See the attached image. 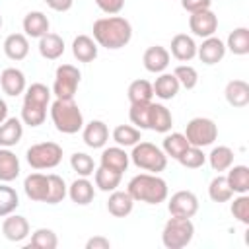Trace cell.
<instances>
[{
    "label": "cell",
    "mask_w": 249,
    "mask_h": 249,
    "mask_svg": "<svg viewBox=\"0 0 249 249\" xmlns=\"http://www.w3.org/2000/svg\"><path fill=\"white\" fill-rule=\"evenodd\" d=\"M128 101L130 103H146V101H152L154 97V88L148 80H134L130 82L128 86Z\"/></svg>",
    "instance_id": "d590c367"
},
{
    "label": "cell",
    "mask_w": 249,
    "mask_h": 249,
    "mask_svg": "<svg viewBox=\"0 0 249 249\" xmlns=\"http://www.w3.org/2000/svg\"><path fill=\"white\" fill-rule=\"evenodd\" d=\"M51 95H53V91H51L45 84L35 82V84H31L29 88H25V91H23V101H29V103H35V105L49 107V103H51Z\"/></svg>",
    "instance_id": "74e56055"
},
{
    "label": "cell",
    "mask_w": 249,
    "mask_h": 249,
    "mask_svg": "<svg viewBox=\"0 0 249 249\" xmlns=\"http://www.w3.org/2000/svg\"><path fill=\"white\" fill-rule=\"evenodd\" d=\"M97 4V8L109 16H117L121 14V10L124 8V0H93Z\"/></svg>",
    "instance_id": "c3c4849f"
},
{
    "label": "cell",
    "mask_w": 249,
    "mask_h": 249,
    "mask_svg": "<svg viewBox=\"0 0 249 249\" xmlns=\"http://www.w3.org/2000/svg\"><path fill=\"white\" fill-rule=\"evenodd\" d=\"M70 165L72 169L80 175V177H89L93 175L95 171V163H93V158L88 156L86 152H76L70 156Z\"/></svg>",
    "instance_id": "f6af8a7d"
},
{
    "label": "cell",
    "mask_w": 249,
    "mask_h": 249,
    "mask_svg": "<svg viewBox=\"0 0 249 249\" xmlns=\"http://www.w3.org/2000/svg\"><path fill=\"white\" fill-rule=\"evenodd\" d=\"M45 4L54 12H68L74 4V0H45Z\"/></svg>",
    "instance_id": "816d5d0a"
},
{
    "label": "cell",
    "mask_w": 249,
    "mask_h": 249,
    "mask_svg": "<svg viewBox=\"0 0 249 249\" xmlns=\"http://www.w3.org/2000/svg\"><path fill=\"white\" fill-rule=\"evenodd\" d=\"M191 144L187 142V138H185V134L183 132H171V134H167L165 132V138H163V144H161V150H163V154L167 156V158H173V160H177L187 148H189Z\"/></svg>",
    "instance_id": "d6a6232c"
},
{
    "label": "cell",
    "mask_w": 249,
    "mask_h": 249,
    "mask_svg": "<svg viewBox=\"0 0 249 249\" xmlns=\"http://www.w3.org/2000/svg\"><path fill=\"white\" fill-rule=\"evenodd\" d=\"M80 70L74 64H60L54 72V84H53V95L56 99H74L76 89L80 86Z\"/></svg>",
    "instance_id": "ba28073f"
},
{
    "label": "cell",
    "mask_w": 249,
    "mask_h": 249,
    "mask_svg": "<svg viewBox=\"0 0 249 249\" xmlns=\"http://www.w3.org/2000/svg\"><path fill=\"white\" fill-rule=\"evenodd\" d=\"M21 136H23V123H21V119L8 117L0 124V146L2 148L16 146L21 140Z\"/></svg>",
    "instance_id": "d4e9b609"
},
{
    "label": "cell",
    "mask_w": 249,
    "mask_h": 249,
    "mask_svg": "<svg viewBox=\"0 0 249 249\" xmlns=\"http://www.w3.org/2000/svg\"><path fill=\"white\" fill-rule=\"evenodd\" d=\"M4 54L10 60H23L29 54V41L23 33H12L4 39Z\"/></svg>",
    "instance_id": "484cf974"
},
{
    "label": "cell",
    "mask_w": 249,
    "mask_h": 249,
    "mask_svg": "<svg viewBox=\"0 0 249 249\" xmlns=\"http://www.w3.org/2000/svg\"><path fill=\"white\" fill-rule=\"evenodd\" d=\"M111 136L117 142V146H123V148L134 146L140 142V128H136L132 124H119V126H115Z\"/></svg>",
    "instance_id": "f35d334b"
},
{
    "label": "cell",
    "mask_w": 249,
    "mask_h": 249,
    "mask_svg": "<svg viewBox=\"0 0 249 249\" xmlns=\"http://www.w3.org/2000/svg\"><path fill=\"white\" fill-rule=\"evenodd\" d=\"M169 47H171V53L169 54H173L181 62H189V60H193L196 56V43L187 33H177L171 39V45Z\"/></svg>",
    "instance_id": "d6986e66"
},
{
    "label": "cell",
    "mask_w": 249,
    "mask_h": 249,
    "mask_svg": "<svg viewBox=\"0 0 249 249\" xmlns=\"http://www.w3.org/2000/svg\"><path fill=\"white\" fill-rule=\"evenodd\" d=\"M152 88H154V95L163 99V101L173 99L181 89V86H179L177 78L173 76V72H161L156 78V82L152 84Z\"/></svg>",
    "instance_id": "cb8c5ba5"
},
{
    "label": "cell",
    "mask_w": 249,
    "mask_h": 249,
    "mask_svg": "<svg viewBox=\"0 0 249 249\" xmlns=\"http://www.w3.org/2000/svg\"><path fill=\"white\" fill-rule=\"evenodd\" d=\"M47 119V107L43 105H35L29 101H23L21 105V123L27 126H39L43 124Z\"/></svg>",
    "instance_id": "8d00e7d4"
},
{
    "label": "cell",
    "mask_w": 249,
    "mask_h": 249,
    "mask_svg": "<svg viewBox=\"0 0 249 249\" xmlns=\"http://www.w3.org/2000/svg\"><path fill=\"white\" fill-rule=\"evenodd\" d=\"M208 163L218 173L228 171L233 165V150L230 146H216V148H212V152L208 154Z\"/></svg>",
    "instance_id": "1f68e13d"
},
{
    "label": "cell",
    "mask_w": 249,
    "mask_h": 249,
    "mask_svg": "<svg viewBox=\"0 0 249 249\" xmlns=\"http://www.w3.org/2000/svg\"><path fill=\"white\" fill-rule=\"evenodd\" d=\"M181 6L189 14H195V12H200V10H208L212 6V0H181Z\"/></svg>",
    "instance_id": "681fc988"
},
{
    "label": "cell",
    "mask_w": 249,
    "mask_h": 249,
    "mask_svg": "<svg viewBox=\"0 0 249 249\" xmlns=\"http://www.w3.org/2000/svg\"><path fill=\"white\" fill-rule=\"evenodd\" d=\"M93 173H95V187H97L99 191H103V193L115 191V189L121 185V179H123L121 173L111 171V169H107V167H103V165H99Z\"/></svg>",
    "instance_id": "836d02e7"
},
{
    "label": "cell",
    "mask_w": 249,
    "mask_h": 249,
    "mask_svg": "<svg viewBox=\"0 0 249 249\" xmlns=\"http://www.w3.org/2000/svg\"><path fill=\"white\" fill-rule=\"evenodd\" d=\"M2 233H4V237L8 241H14V243L23 241L29 235V222H27V218L19 216V214H14V212L4 216Z\"/></svg>",
    "instance_id": "7c38bea8"
},
{
    "label": "cell",
    "mask_w": 249,
    "mask_h": 249,
    "mask_svg": "<svg viewBox=\"0 0 249 249\" xmlns=\"http://www.w3.org/2000/svg\"><path fill=\"white\" fill-rule=\"evenodd\" d=\"M82 138H84V144H86L88 148H93V150L103 148V146L107 144V140H109V128H107V124H105L103 121H99V119L89 121V123L84 124V128H82Z\"/></svg>",
    "instance_id": "9a60e30c"
},
{
    "label": "cell",
    "mask_w": 249,
    "mask_h": 249,
    "mask_svg": "<svg viewBox=\"0 0 249 249\" xmlns=\"http://www.w3.org/2000/svg\"><path fill=\"white\" fill-rule=\"evenodd\" d=\"M23 191L29 200L35 202H45L47 193H49V175L43 173H29L23 179Z\"/></svg>",
    "instance_id": "e0dca14e"
},
{
    "label": "cell",
    "mask_w": 249,
    "mask_h": 249,
    "mask_svg": "<svg viewBox=\"0 0 249 249\" xmlns=\"http://www.w3.org/2000/svg\"><path fill=\"white\" fill-rule=\"evenodd\" d=\"M196 56L208 66L218 64L226 56V43L214 35L206 37L202 39V45H196Z\"/></svg>",
    "instance_id": "8fae6325"
},
{
    "label": "cell",
    "mask_w": 249,
    "mask_h": 249,
    "mask_svg": "<svg viewBox=\"0 0 249 249\" xmlns=\"http://www.w3.org/2000/svg\"><path fill=\"white\" fill-rule=\"evenodd\" d=\"M58 245V237L53 230L49 228H37L31 233V241L27 247H35V249H56Z\"/></svg>",
    "instance_id": "ab89813d"
},
{
    "label": "cell",
    "mask_w": 249,
    "mask_h": 249,
    "mask_svg": "<svg viewBox=\"0 0 249 249\" xmlns=\"http://www.w3.org/2000/svg\"><path fill=\"white\" fill-rule=\"evenodd\" d=\"M66 195H68V187H66L64 179L56 173H51L49 175V193H47L45 202L47 204H58L64 200Z\"/></svg>",
    "instance_id": "60d3db41"
},
{
    "label": "cell",
    "mask_w": 249,
    "mask_h": 249,
    "mask_svg": "<svg viewBox=\"0 0 249 249\" xmlns=\"http://www.w3.org/2000/svg\"><path fill=\"white\" fill-rule=\"evenodd\" d=\"M18 206H19V196H18L16 189H12L10 185L2 183L0 185V218L12 214Z\"/></svg>",
    "instance_id": "b9f144b4"
},
{
    "label": "cell",
    "mask_w": 249,
    "mask_h": 249,
    "mask_svg": "<svg viewBox=\"0 0 249 249\" xmlns=\"http://www.w3.org/2000/svg\"><path fill=\"white\" fill-rule=\"evenodd\" d=\"M226 51L243 56L249 53V29L247 27H235L226 41Z\"/></svg>",
    "instance_id": "4dcf8cb0"
},
{
    "label": "cell",
    "mask_w": 249,
    "mask_h": 249,
    "mask_svg": "<svg viewBox=\"0 0 249 249\" xmlns=\"http://www.w3.org/2000/svg\"><path fill=\"white\" fill-rule=\"evenodd\" d=\"M224 95L231 107L241 109V107L249 105V84L245 80H230L226 84Z\"/></svg>",
    "instance_id": "44dd1931"
},
{
    "label": "cell",
    "mask_w": 249,
    "mask_h": 249,
    "mask_svg": "<svg viewBox=\"0 0 249 249\" xmlns=\"http://www.w3.org/2000/svg\"><path fill=\"white\" fill-rule=\"evenodd\" d=\"M150 107H152V101H146V103H130L128 119H130V123H132L136 128H140V130H146V128H148Z\"/></svg>",
    "instance_id": "7bdbcfd3"
},
{
    "label": "cell",
    "mask_w": 249,
    "mask_h": 249,
    "mask_svg": "<svg viewBox=\"0 0 249 249\" xmlns=\"http://www.w3.org/2000/svg\"><path fill=\"white\" fill-rule=\"evenodd\" d=\"M226 181L235 195H247V191H249V167L247 165H231L228 169Z\"/></svg>",
    "instance_id": "f546056e"
},
{
    "label": "cell",
    "mask_w": 249,
    "mask_h": 249,
    "mask_svg": "<svg viewBox=\"0 0 249 249\" xmlns=\"http://www.w3.org/2000/svg\"><path fill=\"white\" fill-rule=\"evenodd\" d=\"M189 29L193 31V35L196 37H212L218 29V16L208 8V10H200L189 16Z\"/></svg>",
    "instance_id": "30bf717a"
},
{
    "label": "cell",
    "mask_w": 249,
    "mask_h": 249,
    "mask_svg": "<svg viewBox=\"0 0 249 249\" xmlns=\"http://www.w3.org/2000/svg\"><path fill=\"white\" fill-rule=\"evenodd\" d=\"M111 247V241L103 235H93L86 241V249H109Z\"/></svg>",
    "instance_id": "f907efd6"
},
{
    "label": "cell",
    "mask_w": 249,
    "mask_h": 249,
    "mask_svg": "<svg viewBox=\"0 0 249 249\" xmlns=\"http://www.w3.org/2000/svg\"><path fill=\"white\" fill-rule=\"evenodd\" d=\"M25 160L33 169H53L62 160V148L56 142H37L27 148Z\"/></svg>",
    "instance_id": "8992f818"
},
{
    "label": "cell",
    "mask_w": 249,
    "mask_h": 249,
    "mask_svg": "<svg viewBox=\"0 0 249 249\" xmlns=\"http://www.w3.org/2000/svg\"><path fill=\"white\" fill-rule=\"evenodd\" d=\"M185 138L191 146H196V148L210 146L218 138V126L208 117H195L187 123Z\"/></svg>",
    "instance_id": "52a82bcc"
},
{
    "label": "cell",
    "mask_w": 249,
    "mask_h": 249,
    "mask_svg": "<svg viewBox=\"0 0 249 249\" xmlns=\"http://www.w3.org/2000/svg\"><path fill=\"white\" fill-rule=\"evenodd\" d=\"M6 119H8V105H6V101L0 97V124H2Z\"/></svg>",
    "instance_id": "f5cc1de1"
},
{
    "label": "cell",
    "mask_w": 249,
    "mask_h": 249,
    "mask_svg": "<svg viewBox=\"0 0 249 249\" xmlns=\"http://www.w3.org/2000/svg\"><path fill=\"white\" fill-rule=\"evenodd\" d=\"M167 210L171 216L193 218L198 212V198L193 191H177L171 195L167 202Z\"/></svg>",
    "instance_id": "9c48e42d"
},
{
    "label": "cell",
    "mask_w": 249,
    "mask_h": 249,
    "mask_svg": "<svg viewBox=\"0 0 249 249\" xmlns=\"http://www.w3.org/2000/svg\"><path fill=\"white\" fill-rule=\"evenodd\" d=\"M230 210H231V214H233V218L237 222H241L245 226L249 224V196L247 195H237L233 198Z\"/></svg>",
    "instance_id": "7dc6e473"
},
{
    "label": "cell",
    "mask_w": 249,
    "mask_h": 249,
    "mask_svg": "<svg viewBox=\"0 0 249 249\" xmlns=\"http://www.w3.org/2000/svg\"><path fill=\"white\" fill-rule=\"evenodd\" d=\"M19 160L10 148L0 146V181L10 183L19 175Z\"/></svg>",
    "instance_id": "f1b7e54d"
},
{
    "label": "cell",
    "mask_w": 249,
    "mask_h": 249,
    "mask_svg": "<svg viewBox=\"0 0 249 249\" xmlns=\"http://www.w3.org/2000/svg\"><path fill=\"white\" fill-rule=\"evenodd\" d=\"M0 88L6 95L10 97H16V95H21L27 88L25 84V74L19 70V68H4L2 74H0Z\"/></svg>",
    "instance_id": "5bb4252c"
},
{
    "label": "cell",
    "mask_w": 249,
    "mask_h": 249,
    "mask_svg": "<svg viewBox=\"0 0 249 249\" xmlns=\"http://www.w3.org/2000/svg\"><path fill=\"white\" fill-rule=\"evenodd\" d=\"M39 54L47 60H56L64 54V41L56 33H45L39 39Z\"/></svg>",
    "instance_id": "83f0119b"
},
{
    "label": "cell",
    "mask_w": 249,
    "mask_h": 249,
    "mask_svg": "<svg viewBox=\"0 0 249 249\" xmlns=\"http://www.w3.org/2000/svg\"><path fill=\"white\" fill-rule=\"evenodd\" d=\"M177 161H179L183 167H187V169H198V167H202V165L206 163V154L202 152V148L189 146V148L177 158Z\"/></svg>",
    "instance_id": "ee69618b"
},
{
    "label": "cell",
    "mask_w": 249,
    "mask_h": 249,
    "mask_svg": "<svg viewBox=\"0 0 249 249\" xmlns=\"http://www.w3.org/2000/svg\"><path fill=\"white\" fill-rule=\"evenodd\" d=\"M93 39L99 47H105L109 51L123 49L132 39V25L123 16L99 18L93 21Z\"/></svg>",
    "instance_id": "6da1fadb"
},
{
    "label": "cell",
    "mask_w": 249,
    "mask_h": 249,
    "mask_svg": "<svg viewBox=\"0 0 249 249\" xmlns=\"http://www.w3.org/2000/svg\"><path fill=\"white\" fill-rule=\"evenodd\" d=\"M72 54L78 62H91L97 58V43L89 35H78L72 41Z\"/></svg>",
    "instance_id": "4316f807"
},
{
    "label": "cell",
    "mask_w": 249,
    "mask_h": 249,
    "mask_svg": "<svg viewBox=\"0 0 249 249\" xmlns=\"http://www.w3.org/2000/svg\"><path fill=\"white\" fill-rule=\"evenodd\" d=\"M128 163H130V156L124 152L123 146H111L101 152V165L111 171H117L123 175L126 171Z\"/></svg>",
    "instance_id": "2e32d148"
},
{
    "label": "cell",
    "mask_w": 249,
    "mask_h": 249,
    "mask_svg": "<svg viewBox=\"0 0 249 249\" xmlns=\"http://www.w3.org/2000/svg\"><path fill=\"white\" fill-rule=\"evenodd\" d=\"M173 126V117L169 113V109L161 103H154L152 101V107H150V121H148V128L150 130H156V132H169Z\"/></svg>",
    "instance_id": "7402d4cb"
},
{
    "label": "cell",
    "mask_w": 249,
    "mask_h": 249,
    "mask_svg": "<svg viewBox=\"0 0 249 249\" xmlns=\"http://www.w3.org/2000/svg\"><path fill=\"white\" fill-rule=\"evenodd\" d=\"M195 237V224L191 218L171 216L161 230V243L167 249H183Z\"/></svg>",
    "instance_id": "277c9868"
},
{
    "label": "cell",
    "mask_w": 249,
    "mask_h": 249,
    "mask_svg": "<svg viewBox=\"0 0 249 249\" xmlns=\"http://www.w3.org/2000/svg\"><path fill=\"white\" fill-rule=\"evenodd\" d=\"M132 163L138 169L150 171V173H160L167 167V156L163 154L161 148H158L152 142H138L132 146V152L128 154Z\"/></svg>",
    "instance_id": "5b68a950"
},
{
    "label": "cell",
    "mask_w": 249,
    "mask_h": 249,
    "mask_svg": "<svg viewBox=\"0 0 249 249\" xmlns=\"http://www.w3.org/2000/svg\"><path fill=\"white\" fill-rule=\"evenodd\" d=\"M2 23H4V21H2V14H0V29H2Z\"/></svg>",
    "instance_id": "db71d44e"
},
{
    "label": "cell",
    "mask_w": 249,
    "mask_h": 249,
    "mask_svg": "<svg viewBox=\"0 0 249 249\" xmlns=\"http://www.w3.org/2000/svg\"><path fill=\"white\" fill-rule=\"evenodd\" d=\"M134 208V198L128 195V191H111L109 200H107V210L115 218H124L132 212Z\"/></svg>",
    "instance_id": "ffe728a7"
},
{
    "label": "cell",
    "mask_w": 249,
    "mask_h": 249,
    "mask_svg": "<svg viewBox=\"0 0 249 249\" xmlns=\"http://www.w3.org/2000/svg\"><path fill=\"white\" fill-rule=\"evenodd\" d=\"M51 121L62 134H76L84 128V115L74 99H54L51 105Z\"/></svg>",
    "instance_id": "3957f363"
},
{
    "label": "cell",
    "mask_w": 249,
    "mask_h": 249,
    "mask_svg": "<svg viewBox=\"0 0 249 249\" xmlns=\"http://www.w3.org/2000/svg\"><path fill=\"white\" fill-rule=\"evenodd\" d=\"M169 51L161 45H152L144 51V56H142V62H144V68L152 74H161L165 72V68L169 66Z\"/></svg>",
    "instance_id": "4fadbf2b"
},
{
    "label": "cell",
    "mask_w": 249,
    "mask_h": 249,
    "mask_svg": "<svg viewBox=\"0 0 249 249\" xmlns=\"http://www.w3.org/2000/svg\"><path fill=\"white\" fill-rule=\"evenodd\" d=\"M21 25H23V35H25V37L41 39L45 33H49V25H51V23H49V18H47L43 12L35 10V12L25 14Z\"/></svg>",
    "instance_id": "ac0fdd59"
},
{
    "label": "cell",
    "mask_w": 249,
    "mask_h": 249,
    "mask_svg": "<svg viewBox=\"0 0 249 249\" xmlns=\"http://www.w3.org/2000/svg\"><path fill=\"white\" fill-rule=\"evenodd\" d=\"M208 196H210L212 202H218V204L231 200L233 191L230 189V185H228V181H226V175H216V177L210 181V185H208Z\"/></svg>",
    "instance_id": "e575fe53"
},
{
    "label": "cell",
    "mask_w": 249,
    "mask_h": 249,
    "mask_svg": "<svg viewBox=\"0 0 249 249\" xmlns=\"http://www.w3.org/2000/svg\"><path fill=\"white\" fill-rule=\"evenodd\" d=\"M68 196L74 204H80V206H86L93 200L95 196V189H93V183L88 179V177H78L76 181H72V185L68 187Z\"/></svg>",
    "instance_id": "603a6c76"
},
{
    "label": "cell",
    "mask_w": 249,
    "mask_h": 249,
    "mask_svg": "<svg viewBox=\"0 0 249 249\" xmlns=\"http://www.w3.org/2000/svg\"><path fill=\"white\" fill-rule=\"evenodd\" d=\"M128 195L134 198V202H146V204H160L167 198V183L158 173H138L134 175L126 185Z\"/></svg>",
    "instance_id": "7a4b0ae2"
},
{
    "label": "cell",
    "mask_w": 249,
    "mask_h": 249,
    "mask_svg": "<svg viewBox=\"0 0 249 249\" xmlns=\"http://www.w3.org/2000/svg\"><path fill=\"white\" fill-rule=\"evenodd\" d=\"M173 76L177 78L179 86L185 88V89H193V88H196V84H198V72H196V68L191 66V64H179V66L173 70Z\"/></svg>",
    "instance_id": "bcb514c9"
}]
</instances>
